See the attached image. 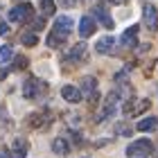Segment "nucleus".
Segmentation results:
<instances>
[{
  "instance_id": "4",
  "label": "nucleus",
  "mask_w": 158,
  "mask_h": 158,
  "mask_svg": "<svg viewBox=\"0 0 158 158\" xmlns=\"http://www.w3.org/2000/svg\"><path fill=\"white\" fill-rule=\"evenodd\" d=\"M81 97H88L90 104H95V99H97V79L95 77H84V81H81Z\"/></svg>"
},
{
  "instance_id": "21",
  "label": "nucleus",
  "mask_w": 158,
  "mask_h": 158,
  "mask_svg": "<svg viewBox=\"0 0 158 158\" xmlns=\"http://www.w3.org/2000/svg\"><path fill=\"white\" fill-rule=\"evenodd\" d=\"M63 41H66V39H61L59 34H54V32H52V34L48 36V45H50V48H59Z\"/></svg>"
},
{
  "instance_id": "14",
  "label": "nucleus",
  "mask_w": 158,
  "mask_h": 158,
  "mask_svg": "<svg viewBox=\"0 0 158 158\" xmlns=\"http://www.w3.org/2000/svg\"><path fill=\"white\" fill-rule=\"evenodd\" d=\"M135 129H138V131H154V129H158V118L149 115L145 120H140L138 124H135Z\"/></svg>"
},
{
  "instance_id": "18",
  "label": "nucleus",
  "mask_w": 158,
  "mask_h": 158,
  "mask_svg": "<svg viewBox=\"0 0 158 158\" xmlns=\"http://www.w3.org/2000/svg\"><path fill=\"white\" fill-rule=\"evenodd\" d=\"M20 41H23V45L34 48V45L39 43V36H36V34H32V32H27V34H23V36H20Z\"/></svg>"
},
{
  "instance_id": "20",
  "label": "nucleus",
  "mask_w": 158,
  "mask_h": 158,
  "mask_svg": "<svg viewBox=\"0 0 158 158\" xmlns=\"http://www.w3.org/2000/svg\"><path fill=\"white\" fill-rule=\"evenodd\" d=\"M14 56V50H11V45H2L0 48V63H7Z\"/></svg>"
},
{
  "instance_id": "3",
  "label": "nucleus",
  "mask_w": 158,
  "mask_h": 158,
  "mask_svg": "<svg viewBox=\"0 0 158 158\" xmlns=\"http://www.w3.org/2000/svg\"><path fill=\"white\" fill-rule=\"evenodd\" d=\"M142 20H145V27L149 32L158 30V9L154 5H145L142 7Z\"/></svg>"
},
{
  "instance_id": "26",
  "label": "nucleus",
  "mask_w": 158,
  "mask_h": 158,
  "mask_svg": "<svg viewBox=\"0 0 158 158\" xmlns=\"http://www.w3.org/2000/svg\"><path fill=\"white\" fill-rule=\"evenodd\" d=\"M7 32H9V25H7V23H0V34H7Z\"/></svg>"
},
{
  "instance_id": "19",
  "label": "nucleus",
  "mask_w": 158,
  "mask_h": 158,
  "mask_svg": "<svg viewBox=\"0 0 158 158\" xmlns=\"http://www.w3.org/2000/svg\"><path fill=\"white\" fill-rule=\"evenodd\" d=\"M41 11H43V16H52L54 14V0H41Z\"/></svg>"
},
{
  "instance_id": "28",
  "label": "nucleus",
  "mask_w": 158,
  "mask_h": 158,
  "mask_svg": "<svg viewBox=\"0 0 158 158\" xmlns=\"http://www.w3.org/2000/svg\"><path fill=\"white\" fill-rule=\"evenodd\" d=\"M7 75H9V68H0V79H5Z\"/></svg>"
},
{
  "instance_id": "5",
  "label": "nucleus",
  "mask_w": 158,
  "mask_h": 158,
  "mask_svg": "<svg viewBox=\"0 0 158 158\" xmlns=\"http://www.w3.org/2000/svg\"><path fill=\"white\" fill-rule=\"evenodd\" d=\"M41 90H45V84L39 81V79H34V77H30V79L25 81V86H23V95H25L27 99H34Z\"/></svg>"
},
{
  "instance_id": "13",
  "label": "nucleus",
  "mask_w": 158,
  "mask_h": 158,
  "mask_svg": "<svg viewBox=\"0 0 158 158\" xmlns=\"http://www.w3.org/2000/svg\"><path fill=\"white\" fill-rule=\"evenodd\" d=\"M135 36H138V25H133V27H129V30L122 34V39H120V43L124 48H131V45H135Z\"/></svg>"
},
{
  "instance_id": "8",
  "label": "nucleus",
  "mask_w": 158,
  "mask_h": 158,
  "mask_svg": "<svg viewBox=\"0 0 158 158\" xmlns=\"http://www.w3.org/2000/svg\"><path fill=\"white\" fill-rule=\"evenodd\" d=\"M93 14H95V16L99 18V23H102V25L106 27V30H113V25H115V23H113L111 14L106 11V7H104V5H97L95 9H93Z\"/></svg>"
},
{
  "instance_id": "2",
  "label": "nucleus",
  "mask_w": 158,
  "mask_h": 158,
  "mask_svg": "<svg viewBox=\"0 0 158 158\" xmlns=\"http://www.w3.org/2000/svg\"><path fill=\"white\" fill-rule=\"evenodd\" d=\"M32 5L30 2H20V5H16L14 9L9 11V20L11 23H23V20H27V18H32Z\"/></svg>"
},
{
  "instance_id": "1",
  "label": "nucleus",
  "mask_w": 158,
  "mask_h": 158,
  "mask_svg": "<svg viewBox=\"0 0 158 158\" xmlns=\"http://www.w3.org/2000/svg\"><path fill=\"white\" fill-rule=\"evenodd\" d=\"M154 152V142L147 140V138H140V140H133L131 145L127 147V156L129 158H145Z\"/></svg>"
},
{
  "instance_id": "17",
  "label": "nucleus",
  "mask_w": 158,
  "mask_h": 158,
  "mask_svg": "<svg viewBox=\"0 0 158 158\" xmlns=\"http://www.w3.org/2000/svg\"><path fill=\"white\" fill-rule=\"evenodd\" d=\"M27 122H30V127H34V129H36V127H43V124H45V122H48V118L43 115V113H32Z\"/></svg>"
},
{
  "instance_id": "30",
  "label": "nucleus",
  "mask_w": 158,
  "mask_h": 158,
  "mask_svg": "<svg viewBox=\"0 0 158 158\" xmlns=\"http://www.w3.org/2000/svg\"><path fill=\"white\" fill-rule=\"evenodd\" d=\"M0 158H11V156H9V152H0Z\"/></svg>"
},
{
  "instance_id": "15",
  "label": "nucleus",
  "mask_w": 158,
  "mask_h": 158,
  "mask_svg": "<svg viewBox=\"0 0 158 158\" xmlns=\"http://www.w3.org/2000/svg\"><path fill=\"white\" fill-rule=\"evenodd\" d=\"M84 56H86V43H77L68 52V61H81Z\"/></svg>"
},
{
  "instance_id": "27",
  "label": "nucleus",
  "mask_w": 158,
  "mask_h": 158,
  "mask_svg": "<svg viewBox=\"0 0 158 158\" xmlns=\"http://www.w3.org/2000/svg\"><path fill=\"white\" fill-rule=\"evenodd\" d=\"M59 2H61L63 7H73V5H75V0H59Z\"/></svg>"
},
{
  "instance_id": "29",
  "label": "nucleus",
  "mask_w": 158,
  "mask_h": 158,
  "mask_svg": "<svg viewBox=\"0 0 158 158\" xmlns=\"http://www.w3.org/2000/svg\"><path fill=\"white\" fill-rule=\"evenodd\" d=\"M109 2H113V5H124L127 0H109Z\"/></svg>"
},
{
  "instance_id": "24",
  "label": "nucleus",
  "mask_w": 158,
  "mask_h": 158,
  "mask_svg": "<svg viewBox=\"0 0 158 158\" xmlns=\"http://www.w3.org/2000/svg\"><path fill=\"white\" fill-rule=\"evenodd\" d=\"M14 68H27V59L25 56H18L16 63H14Z\"/></svg>"
},
{
  "instance_id": "25",
  "label": "nucleus",
  "mask_w": 158,
  "mask_h": 158,
  "mask_svg": "<svg viewBox=\"0 0 158 158\" xmlns=\"http://www.w3.org/2000/svg\"><path fill=\"white\" fill-rule=\"evenodd\" d=\"M43 25H45V18H39V20H34V30H43Z\"/></svg>"
},
{
  "instance_id": "22",
  "label": "nucleus",
  "mask_w": 158,
  "mask_h": 158,
  "mask_svg": "<svg viewBox=\"0 0 158 158\" xmlns=\"http://www.w3.org/2000/svg\"><path fill=\"white\" fill-rule=\"evenodd\" d=\"M14 149H16V152L20 154V158H23L25 156V149H27V142L25 140H16V142H14Z\"/></svg>"
},
{
  "instance_id": "6",
  "label": "nucleus",
  "mask_w": 158,
  "mask_h": 158,
  "mask_svg": "<svg viewBox=\"0 0 158 158\" xmlns=\"http://www.w3.org/2000/svg\"><path fill=\"white\" fill-rule=\"evenodd\" d=\"M54 34H59L61 39H66L70 32H73V18H68V16H59L54 20Z\"/></svg>"
},
{
  "instance_id": "23",
  "label": "nucleus",
  "mask_w": 158,
  "mask_h": 158,
  "mask_svg": "<svg viewBox=\"0 0 158 158\" xmlns=\"http://www.w3.org/2000/svg\"><path fill=\"white\" fill-rule=\"evenodd\" d=\"M115 131H118L120 135H131V129H129L127 124H115Z\"/></svg>"
},
{
  "instance_id": "16",
  "label": "nucleus",
  "mask_w": 158,
  "mask_h": 158,
  "mask_svg": "<svg viewBox=\"0 0 158 158\" xmlns=\"http://www.w3.org/2000/svg\"><path fill=\"white\" fill-rule=\"evenodd\" d=\"M52 152L54 154H61V156H66L70 152V145H68V140H63V138H54L52 140Z\"/></svg>"
},
{
  "instance_id": "9",
  "label": "nucleus",
  "mask_w": 158,
  "mask_h": 158,
  "mask_svg": "<svg viewBox=\"0 0 158 158\" xmlns=\"http://www.w3.org/2000/svg\"><path fill=\"white\" fill-rule=\"evenodd\" d=\"M149 106H152V102H149L147 97H142V99H138L135 104H133V102H129V104L124 106V111H127V113H133V115H140V113H145Z\"/></svg>"
},
{
  "instance_id": "10",
  "label": "nucleus",
  "mask_w": 158,
  "mask_h": 158,
  "mask_svg": "<svg viewBox=\"0 0 158 158\" xmlns=\"http://www.w3.org/2000/svg\"><path fill=\"white\" fill-rule=\"evenodd\" d=\"M61 97L66 99V102H70V104H77V102H81V90L75 88V86H63Z\"/></svg>"
},
{
  "instance_id": "7",
  "label": "nucleus",
  "mask_w": 158,
  "mask_h": 158,
  "mask_svg": "<svg viewBox=\"0 0 158 158\" xmlns=\"http://www.w3.org/2000/svg\"><path fill=\"white\" fill-rule=\"evenodd\" d=\"M115 104H118V93H111L109 97H106V104H104V109H102V113H99V115L95 118L97 122H102V120H106L111 115L113 111H115Z\"/></svg>"
},
{
  "instance_id": "11",
  "label": "nucleus",
  "mask_w": 158,
  "mask_h": 158,
  "mask_svg": "<svg viewBox=\"0 0 158 158\" xmlns=\"http://www.w3.org/2000/svg\"><path fill=\"white\" fill-rule=\"evenodd\" d=\"M97 30V25H95V20H93L90 16H84L81 20H79V36H90L93 32Z\"/></svg>"
},
{
  "instance_id": "12",
  "label": "nucleus",
  "mask_w": 158,
  "mask_h": 158,
  "mask_svg": "<svg viewBox=\"0 0 158 158\" xmlns=\"http://www.w3.org/2000/svg\"><path fill=\"white\" fill-rule=\"evenodd\" d=\"M113 48H115V39H113V36H102V39L95 43V50H97L99 54H109Z\"/></svg>"
}]
</instances>
